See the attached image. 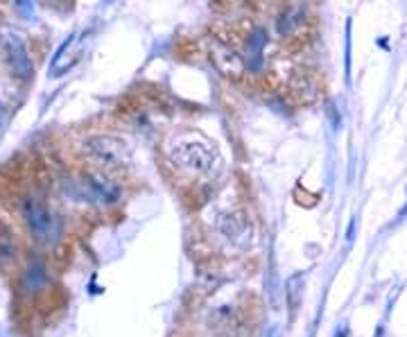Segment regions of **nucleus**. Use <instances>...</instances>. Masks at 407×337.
<instances>
[{
	"label": "nucleus",
	"instance_id": "f257e3e1",
	"mask_svg": "<svg viewBox=\"0 0 407 337\" xmlns=\"http://www.w3.org/2000/svg\"><path fill=\"white\" fill-rule=\"evenodd\" d=\"M170 163L177 170L197 177H215L222 170V157L218 147L201 136H186L172 143Z\"/></svg>",
	"mask_w": 407,
	"mask_h": 337
},
{
	"label": "nucleus",
	"instance_id": "f03ea898",
	"mask_svg": "<svg viewBox=\"0 0 407 337\" xmlns=\"http://www.w3.org/2000/svg\"><path fill=\"white\" fill-rule=\"evenodd\" d=\"M23 220L27 224V231L32 233L36 242L50 244L59 236V220L55 213H50L44 204L34 197H27L23 201Z\"/></svg>",
	"mask_w": 407,
	"mask_h": 337
},
{
	"label": "nucleus",
	"instance_id": "7ed1b4c3",
	"mask_svg": "<svg viewBox=\"0 0 407 337\" xmlns=\"http://www.w3.org/2000/svg\"><path fill=\"white\" fill-rule=\"evenodd\" d=\"M84 150L100 163H105L107 168H122L131 163V147L127 145V140L109 134L86 138Z\"/></svg>",
	"mask_w": 407,
	"mask_h": 337
},
{
	"label": "nucleus",
	"instance_id": "20e7f679",
	"mask_svg": "<svg viewBox=\"0 0 407 337\" xmlns=\"http://www.w3.org/2000/svg\"><path fill=\"white\" fill-rule=\"evenodd\" d=\"M3 50H5V57H7V64L9 70L18 77V79H32L34 77V66H32V59L27 55V48H25V41L20 39L18 32H12L7 29L3 34Z\"/></svg>",
	"mask_w": 407,
	"mask_h": 337
},
{
	"label": "nucleus",
	"instance_id": "39448f33",
	"mask_svg": "<svg viewBox=\"0 0 407 337\" xmlns=\"http://www.w3.org/2000/svg\"><path fill=\"white\" fill-rule=\"evenodd\" d=\"M211 59L224 77L240 79L244 75V70H247V61H244L231 46L222 44V41H213L211 44Z\"/></svg>",
	"mask_w": 407,
	"mask_h": 337
},
{
	"label": "nucleus",
	"instance_id": "423d86ee",
	"mask_svg": "<svg viewBox=\"0 0 407 337\" xmlns=\"http://www.w3.org/2000/svg\"><path fill=\"white\" fill-rule=\"evenodd\" d=\"M218 227L222 231V236L231 240L233 244H238V247H249L251 244V224L242 213L238 211L224 213V216H220Z\"/></svg>",
	"mask_w": 407,
	"mask_h": 337
},
{
	"label": "nucleus",
	"instance_id": "0eeeda50",
	"mask_svg": "<svg viewBox=\"0 0 407 337\" xmlns=\"http://www.w3.org/2000/svg\"><path fill=\"white\" fill-rule=\"evenodd\" d=\"M290 93L299 105H312L321 95V84L317 75L312 70H294V75L290 77Z\"/></svg>",
	"mask_w": 407,
	"mask_h": 337
},
{
	"label": "nucleus",
	"instance_id": "6e6552de",
	"mask_svg": "<svg viewBox=\"0 0 407 337\" xmlns=\"http://www.w3.org/2000/svg\"><path fill=\"white\" fill-rule=\"evenodd\" d=\"M79 186L91 201H98V204H114L118 201V195H120L114 183L100 175H84Z\"/></svg>",
	"mask_w": 407,
	"mask_h": 337
},
{
	"label": "nucleus",
	"instance_id": "1a4fd4ad",
	"mask_svg": "<svg viewBox=\"0 0 407 337\" xmlns=\"http://www.w3.org/2000/svg\"><path fill=\"white\" fill-rule=\"evenodd\" d=\"M46 285H48V270H46V265L41 263V260H32L27 265V270L23 274V292L25 294H39V292H44L46 290Z\"/></svg>",
	"mask_w": 407,
	"mask_h": 337
},
{
	"label": "nucleus",
	"instance_id": "9d476101",
	"mask_svg": "<svg viewBox=\"0 0 407 337\" xmlns=\"http://www.w3.org/2000/svg\"><path fill=\"white\" fill-rule=\"evenodd\" d=\"M265 44H267V32H265L262 27H256L251 32L249 41H247V53H249V68L258 70L260 64H262V50H265Z\"/></svg>",
	"mask_w": 407,
	"mask_h": 337
},
{
	"label": "nucleus",
	"instance_id": "9b49d317",
	"mask_svg": "<svg viewBox=\"0 0 407 337\" xmlns=\"http://www.w3.org/2000/svg\"><path fill=\"white\" fill-rule=\"evenodd\" d=\"M303 283H305V277L303 274H294V277L288 279V285H285V297H288V305H290V317H294V312H297L299 303H301V297H303Z\"/></svg>",
	"mask_w": 407,
	"mask_h": 337
},
{
	"label": "nucleus",
	"instance_id": "f8f14e48",
	"mask_svg": "<svg viewBox=\"0 0 407 337\" xmlns=\"http://www.w3.org/2000/svg\"><path fill=\"white\" fill-rule=\"evenodd\" d=\"M301 25H303V12L301 9H290V12H285L279 20V32L283 37H288L292 32H297Z\"/></svg>",
	"mask_w": 407,
	"mask_h": 337
},
{
	"label": "nucleus",
	"instance_id": "ddd939ff",
	"mask_svg": "<svg viewBox=\"0 0 407 337\" xmlns=\"http://www.w3.org/2000/svg\"><path fill=\"white\" fill-rule=\"evenodd\" d=\"M16 256V240L12 236V231L5 224H0V258L12 260Z\"/></svg>",
	"mask_w": 407,
	"mask_h": 337
},
{
	"label": "nucleus",
	"instance_id": "4468645a",
	"mask_svg": "<svg viewBox=\"0 0 407 337\" xmlns=\"http://www.w3.org/2000/svg\"><path fill=\"white\" fill-rule=\"evenodd\" d=\"M14 9L20 18H25V20L34 18V0H14Z\"/></svg>",
	"mask_w": 407,
	"mask_h": 337
}]
</instances>
